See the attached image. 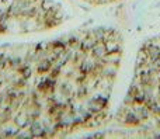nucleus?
<instances>
[{
    "label": "nucleus",
    "mask_w": 160,
    "mask_h": 139,
    "mask_svg": "<svg viewBox=\"0 0 160 139\" xmlns=\"http://www.w3.org/2000/svg\"><path fill=\"white\" fill-rule=\"evenodd\" d=\"M105 104H107V100L102 97H97L94 98V100L90 101V110H93V111H100V110H102L105 107Z\"/></svg>",
    "instance_id": "obj_1"
},
{
    "label": "nucleus",
    "mask_w": 160,
    "mask_h": 139,
    "mask_svg": "<svg viewBox=\"0 0 160 139\" xmlns=\"http://www.w3.org/2000/svg\"><path fill=\"white\" fill-rule=\"evenodd\" d=\"M51 69V61L49 59H44V61L38 62V65H37V70H38V73H47L49 72Z\"/></svg>",
    "instance_id": "obj_2"
},
{
    "label": "nucleus",
    "mask_w": 160,
    "mask_h": 139,
    "mask_svg": "<svg viewBox=\"0 0 160 139\" xmlns=\"http://www.w3.org/2000/svg\"><path fill=\"white\" fill-rule=\"evenodd\" d=\"M146 53H148V56H149L152 61H156V59L160 58V49L158 47H155V45H152V47L148 48Z\"/></svg>",
    "instance_id": "obj_3"
},
{
    "label": "nucleus",
    "mask_w": 160,
    "mask_h": 139,
    "mask_svg": "<svg viewBox=\"0 0 160 139\" xmlns=\"http://www.w3.org/2000/svg\"><path fill=\"white\" fill-rule=\"evenodd\" d=\"M16 121L18 122V127H25V121H27V118H25V115H18V117L16 118Z\"/></svg>",
    "instance_id": "obj_4"
},
{
    "label": "nucleus",
    "mask_w": 160,
    "mask_h": 139,
    "mask_svg": "<svg viewBox=\"0 0 160 139\" xmlns=\"http://www.w3.org/2000/svg\"><path fill=\"white\" fill-rule=\"evenodd\" d=\"M30 75H31V70H30V67H27V69H24V70H22V76H24V77H30Z\"/></svg>",
    "instance_id": "obj_5"
}]
</instances>
